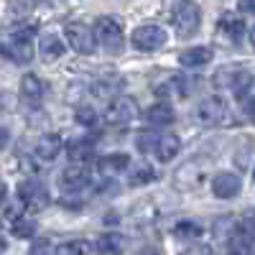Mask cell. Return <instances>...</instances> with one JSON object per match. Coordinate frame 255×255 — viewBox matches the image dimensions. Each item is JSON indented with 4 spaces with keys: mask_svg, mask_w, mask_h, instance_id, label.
Here are the masks:
<instances>
[{
    "mask_svg": "<svg viewBox=\"0 0 255 255\" xmlns=\"http://www.w3.org/2000/svg\"><path fill=\"white\" fill-rule=\"evenodd\" d=\"M92 36H95V44L100 41L108 54H120L123 51V28H120V23L115 18H110V15L97 18Z\"/></svg>",
    "mask_w": 255,
    "mask_h": 255,
    "instance_id": "cell-1",
    "label": "cell"
},
{
    "mask_svg": "<svg viewBox=\"0 0 255 255\" xmlns=\"http://www.w3.org/2000/svg\"><path fill=\"white\" fill-rule=\"evenodd\" d=\"M171 23H174V31L176 36L181 38H189L191 33H197L199 23H202V10L197 3H179L174 8V18H171Z\"/></svg>",
    "mask_w": 255,
    "mask_h": 255,
    "instance_id": "cell-2",
    "label": "cell"
},
{
    "mask_svg": "<svg viewBox=\"0 0 255 255\" xmlns=\"http://www.w3.org/2000/svg\"><path fill=\"white\" fill-rule=\"evenodd\" d=\"M207 174H209V163L204 158H191L176 171L174 184L179 189H199L207 181Z\"/></svg>",
    "mask_w": 255,
    "mask_h": 255,
    "instance_id": "cell-3",
    "label": "cell"
},
{
    "mask_svg": "<svg viewBox=\"0 0 255 255\" xmlns=\"http://www.w3.org/2000/svg\"><path fill=\"white\" fill-rule=\"evenodd\" d=\"M28 36H31V28L10 36L5 44L0 46V51H3L8 59H13L15 64H28V61L33 59V44H31Z\"/></svg>",
    "mask_w": 255,
    "mask_h": 255,
    "instance_id": "cell-4",
    "label": "cell"
},
{
    "mask_svg": "<svg viewBox=\"0 0 255 255\" xmlns=\"http://www.w3.org/2000/svg\"><path fill=\"white\" fill-rule=\"evenodd\" d=\"M64 33H67L69 46L77 54H92L95 51V36H92V28L90 26H84V23H79V20H74V23H67Z\"/></svg>",
    "mask_w": 255,
    "mask_h": 255,
    "instance_id": "cell-5",
    "label": "cell"
},
{
    "mask_svg": "<svg viewBox=\"0 0 255 255\" xmlns=\"http://www.w3.org/2000/svg\"><path fill=\"white\" fill-rule=\"evenodd\" d=\"M166 44V31L161 26H140L133 31V46L140 51H156Z\"/></svg>",
    "mask_w": 255,
    "mask_h": 255,
    "instance_id": "cell-6",
    "label": "cell"
},
{
    "mask_svg": "<svg viewBox=\"0 0 255 255\" xmlns=\"http://www.w3.org/2000/svg\"><path fill=\"white\" fill-rule=\"evenodd\" d=\"M225 115H227V108L220 97H204L197 105V113H194L197 123H202V125H220L225 120Z\"/></svg>",
    "mask_w": 255,
    "mask_h": 255,
    "instance_id": "cell-7",
    "label": "cell"
},
{
    "mask_svg": "<svg viewBox=\"0 0 255 255\" xmlns=\"http://www.w3.org/2000/svg\"><path fill=\"white\" fill-rule=\"evenodd\" d=\"M135 115H138V105L130 97H118L105 113V120L110 125H128L135 120Z\"/></svg>",
    "mask_w": 255,
    "mask_h": 255,
    "instance_id": "cell-8",
    "label": "cell"
},
{
    "mask_svg": "<svg viewBox=\"0 0 255 255\" xmlns=\"http://www.w3.org/2000/svg\"><path fill=\"white\" fill-rule=\"evenodd\" d=\"M18 197H20V204L33 209V212L46 209V204H49V194L44 191V186H41L38 181H23L18 186Z\"/></svg>",
    "mask_w": 255,
    "mask_h": 255,
    "instance_id": "cell-9",
    "label": "cell"
},
{
    "mask_svg": "<svg viewBox=\"0 0 255 255\" xmlns=\"http://www.w3.org/2000/svg\"><path fill=\"white\" fill-rule=\"evenodd\" d=\"M240 179L235 174H227V171H220L215 179H212V191H215V197L220 199H230V197H235L240 194Z\"/></svg>",
    "mask_w": 255,
    "mask_h": 255,
    "instance_id": "cell-10",
    "label": "cell"
},
{
    "mask_svg": "<svg viewBox=\"0 0 255 255\" xmlns=\"http://www.w3.org/2000/svg\"><path fill=\"white\" fill-rule=\"evenodd\" d=\"M179 151H181V140H179V135H174V133H163V135H158L156 148H153V153H156L158 161H163V163L174 161Z\"/></svg>",
    "mask_w": 255,
    "mask_h": 255,
    "instance_id": "cell-11",
    "label": "cell"
},
{
    "mask_svg": "<svg viewBox=\"0 0 255 255\" xmlns=\"http://www.w3.org/2000/svg\"><path fill=\"white\" fill-rule=\"evenodd\" d=\"M38 54L44 61H56L64 56V41L56 33H44L38 38Z\"/></svg>",
    "mask_w": 255,
    "mask_h": 255,
    "instance_id": "cell-12",
    "label": "cell"
},
{
    "mask_svg": "<svg viewBox=\"0 0 255 255\" xmlns=\"http://www.w3.org/2000/svg\"><path fill=\"white\" fill-rule=\"evenodd\" d=\"M61 151V138L56 133H46V135H41L36 140V148H33V153L41 158V161H54Z\"/></svg>",
    "mask_w": 255,
    "mask_h": 255,
    "instance_id": "cell-13",
    "label": "cell"
},
{
    "mask_svg": "<svg viewBox=\"0 0 255 255\" xmlns=\"http://www.w3.org/2000/svg\"><path fill=\"white\" fill-rule=\"evenodd\" d=\"M20 97H23V102H28V105L41 102V97H44V84H41V79L36 74H26L23 79H20Z\"/></svg>",
    "mask_w": 255,
    "mask_h": 255,
    "instance_id": "cell-14",
    "label": "cell"
},
{
    "mask_svg": "<svg viewBox=\"0 0 255 255\" xmlns=\"http://www.w3.org/2000/svg\"><path fill=\"white\" fill-rule=\"evenodd\" d=\"M128 166H130V158H128L125 153H110V156L97 161V168H100L102 176H115V174L125 171Z\"/></svg>",
    "mask_w": 255,
    "mask_h": 255,
    "instance_id": "cell-15",
    "label": "cell"
},
{
    "mask_svg": "<svg viewBox=\"0 0 255 255\" xmlns=\"http://www.w3.org/2000/svg\"><path fill=\"white\" fill-rule=\"evenodd\" d=\"M90 179H87V168H84V163H72L64 168V174H61V186L64 189H79L84 186Z\"/></svg>",
    "mask_w": 255,
    "mask_h": 255,
    "instance_id": "cell-16",
    "label": "cell"
},
{
    "mask_svg": "<svg viewBox=\"0 0 255 255\" xmlns=\"http://www.w3.org/2000/svg\"><path fill=\"white\" fill-rule=\"evenodd\" d=\"M174 118H176V113H174V108L168 102H156L145 113V120L151 123V125H171Z\"/></svg>",
    "mask_w": 255,
    "mask_h": 255,
    "instance_id": "cell-17",
    "label": "cell"
},
{
    "mask_svg": "<svg viewBox=\"0 0 255 255\" xmlns=\"http://www.w3.org/2000/svg\"><path fill=\"white\" fill-rule=\"evenodd\" d=\"M212 59V51L207 46H194V49H186L181 51L179 61H181V67L191 69V67H204V64Z\"/></svg>",
    "mask_w": 255,
    "mask_h": 255,
    "instance_id": "cell-18",
    "label": "cell"
},
{
    "mask_svg": "<svg viewBox=\"0 0 255 255\" xmlns=\"http://www.w3.org/2000/svg\"><path fill=\"white\" fill-rule=\"evenodd\" d=\"M156 95L158 97H184L186 95V77H171V79H166L163 84H158L156 87Z\"/></svg>",
    "mask_w": 255,
    "mask_h": 255,
    "instance_id": "cell-19",
    "label": "cell"
},
{
    "mask_svg": "<svg viewBox=\"0 0 255 255\" xmlns=\"http://www.w3.org/2000/svg\"><path fill=\"white\" fill-rule=\"evenodd\" d=\"M230 253L232 255H253V235L243 230H235V235L230 238Z\"/></svg>",
    "mask_w": 255,
    "mask_h": 255,
    "instance_id": "cell-20",
    "label": "cell"
},
{
    "mask_svg": "<svg viewBox=\"0 0 255 255\" xmlns=\"http://www.w3.org/2000/svg\"><path fill=\"white\" fill-rule=\"evenodd\" d=\"M95 250H97V255H118L123 250V238H118V235H102L97 240Z\"/></svg>",
    "mask_w": 255,
    "mask_h": 255,
    "instance_id": "cell-21",
    "label": "cell"
},
{
    "mask_svg": "<svg viewBox=\"0 0 255 255\" xmlns=\"http://www.w3.org/2000/svg\"><path fill=\"white\" fill-rule=\"evenodd\" d=\"M243 20L240 18H232V15H225L222 20H220V31H225L232 41H240V36H243Z\"/></svg>",
    "mask_w": 255,
    "mask_h": 255,
    "instance_id": "cell-22",
    "label": "cell"
},
{
    "mask_svg": "<svg viewBox=\"0 0 255 255\" xmlns=\"http://www.w3.org/2000/svg\"><path fill=\"white\" fill-rule=\"evenodd\" d=\"M174 232L179 238H197V235H202V225L199 222H194V220H181V222H176V227H174Z\"/></svg>",
    "mask_w": 255,
    "mask_h": 255,
    "instance_id": "cell-23",
    "label": "cell"
},
{
    "mask_svg": "<svg viewBox=\"0 0 255 255\" xmlns=\"http://www.w3.org/2000/svg\"><path fill=\"white\" fill-rule=\"evenodd\" d=\"M33 232H36V222H31V220H15L13 222V235L15 238H33Z\"/></svg>",
    "mask_w": 255,
    "mask_h": 255,
    "instance_id": "cell-24",
    "label": "cell"
},
{
    "mask_svg": "<svg viewBox=\"0 0 255 255\" xmlns=\"http://www.w3.org/2000/svg\"><path fill=\"white\" fill-rule=\"evenodd\" d=\"M87 253V245L84 243H64V245H59V248H54V255H84Z\"/></svg>",
    "mask_w": 255,
    "mask_h": 255,
    "instance_id": "cell-25",
    "label": "cell"
},
{
    "mask_svg": "<svg viewBox=\"0 0 255 255\" xmlns=\"http://www.w3.org/2000/svg\"><path fill=\"white\" fill-rule=\"evenodd\" d=\"M156 140H158V135H156L153 130H143V133H138V148H140V151H151V153H153Z\"/></svg>",
    "mask_w": 255,
    "mask_h": 255,
    "instance_id": "cell-26",
    "label": "cell"
},
{
    "mask_svg": "<svg viewBox=\"0 0 255 255\" xmlns=\"http://www.w3.org/2000/svg\"><path fill=\"white\" fill-rule=\"evenodd\" d=\"M153 179V171H151V166H138V171H133V176H130V184H148Z\"/></svg>",
    "mask_w": 255,
    "mask_h": 255,
    "instance_id": "cell-27",
    "label": "cell"
},
{
    "mask_svg": "<svg viewBox=\"0 0 255 255\" xmlns=\"http://www.w3.org/2000/svg\"><path fill=\"white\" fill-rule=\"evenodd\" d=\"M250 161H253V145L248 143V145L243 148V151H238V153H235V163L243 168V171H248V168H250Z\"/></svg>",
    "mask_w": 255,
    "mask_h": 255,
    "instance_id": "cell-28",
    "label": "cell"
},
{
    "mask_svg": "<svg viewBox=\"0 0 255 255\" xmlns=\"http://www.w3.org/2000/svg\"><path fill=\"white\" fill-rule=\"evenodd\" d=\"M77 120H79L82 125H95V123H97L95 108H79V110H77Z\"/></svg>",
    "mask_w": 255,
    "mask_h": 255,
    "instance_id": "cell-29",
    "label": "cell"
},
{
    "mask_svg": "<svg viewBox=\"0 0 255 255\" xmlns=\"http://www.w3.org/2000/svg\"><path fill=\"white\" fill-rule=\"evenodd\" d=\"M184 255H207V248H199V250H197V248H191V250L184 253Z\"/></svg>",
    "mask_w": 255,
    "mask_h": 255,
    "instance_id": "cell-30",
    "label": "cell"
},
{
    "mask_svg": "<svg viewBox=\"0 0 255 255\" xmlns=\"http://www.w3.org/2000/svg\"><path fill=\"white\" fill-rule=\"evenodd\" d=\"M5 194H8V189H5V184H3V181H0V204L5 202Z\"/></svg>",
    "mask_w": 255,
    "mask_h": 255,
    "instance_id": "cell-31",
    "label": "cell"
},
{
    "mask_svg": "<svg viewBox=\"0 0 255 255\" xmlns=\"http://www.w3.org/2000/svg\"><path fill=\"white\" fill-rule=\"evenodd\" d=\"M5 140H8V133L3 130V128H0V148H3V145H5Z\"/></svg>",
    "mask_w": 255,
    "mask_h": 255,
    "instance_id": "cell-32",
    "label": "cell"
},
{
    "mask_svg": "<svg viewBox=\"0 0 255 255\" xmlns=\"http://www.w3.org/2000/svg\"><path fill=\"white\" fill-rule=\"evenodd\" d=\"M3 250H5V245H3V243H0V253H3Z\"/></svg>",
    "mask_w": 255,
    "mask_h": 255,
    "instance_id": "cell-33",
    "label": "cell"
},
{
    "mask_svg": "<svg viewBox=\"0 0 255 255\" xmlns=\"http://www.w3.org/2000/svg\"><path fill=\"white\" fill-rule=\"evenodd\" d=\"M145 255H156V253H153V250H151V253H145Z\"/></svg>",
    "mask_w": 255,
    "mask_h": 255,
    "instance_id": "cell-34",
    "label": "cell"
}]
</instances>
